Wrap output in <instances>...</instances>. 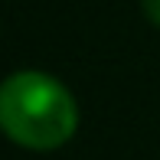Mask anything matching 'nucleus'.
<instances>
[{"label": "nucleus", "mask_w": 160, "mask_h": 160, "mask_svg": "<svg viewBox=\"0 0 160 160\" xmlns=\"http://www.w3.org/2000/svg\"><path fill=\"white\" fill-rule=\"evenodd\" d=\"M78 108L59 78L13 72L0 82V131L30 150H56L75 134Z\"/></svg>", "instance_id": "obj_1"}, {"label": "nucleus", "mask_w": 160, "mask_h": 160, "mask_svg": "<svg viewBox=\"0 0 160 160\" xmlns=\"http://www.w3.org/2000/svg\"><path fill=\"white\" fill-rule=\"evenodd\" d=\"M144 3V13H147V20L154 26H160V0H141Z\"/></svg>", "instance_id": "obj_2"}]
</instances>
